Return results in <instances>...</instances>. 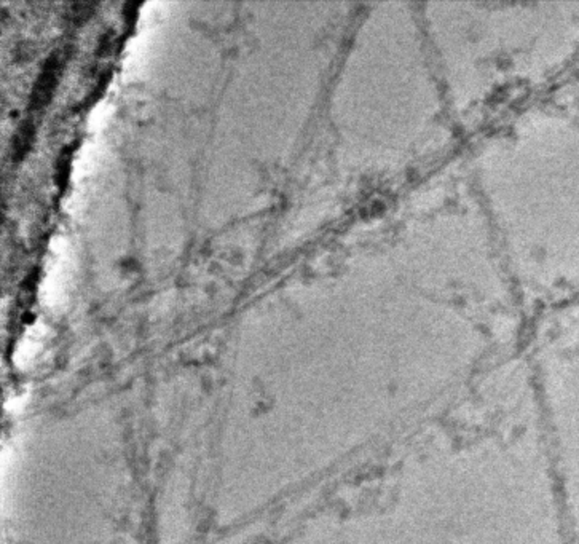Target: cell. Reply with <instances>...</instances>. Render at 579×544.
<instances>
[{"label": "cell", "instance_id": "cell-1", "mask_svg": "<svg viewBox=\"0 0 579 544\" xmlns=\"http://www.w3.org/2000/svg\"><path fill=\"white\" fill-rule=\"evenodd\" d=\"M59 68H61V61H59L58 54H53V56L46 59L44 69H42L37 82L34 85V92L31 96L32 107L44 106L50 99L54 85L58 82Z\"/></svg>", "mask_w": 579, "mask_h": 544}, {"label": "cell", "instance_id": "cell-2", "mask_svg": "<svg viewBox=\"0 0 579 544\" xmlns=\"http://www.w3.org/2000/svg\"><path fill=\"white\" fill-rule=\"evenodd\" d=\"M32 125L27 123L24 125L23 128L20 130V135L16 136L15 142H13V147H15V154L16 155H24L26 154V150L29 149V144H31V139H32Z\"/></svg>", "mask_w": 579, "mask_h": 544}]
</instances>
